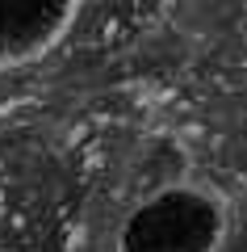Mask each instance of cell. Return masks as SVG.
Returning <instances> with one entry per match:
<instances>
[{"label":"cell","mask_w":247,"mask_h":252,"mask_svg":"<svg viewBox=\"0 0 247 252\" xmlns=\"http://www.w3.org/2000/svg\"><path fill=\"white\" fill-rule=\"evenodd\" d=\"M76 17L80 4L71 0H0V76L46 59Z\"/></svg>","instance_id":"cell-2"},{"label":"cell","mask_w":247,"mask_h":252,"mask_svg":"<svg viewBox=\"0 0 247 252\" xmlns=\"http://www.w3.org/2000/svg\"><path fill=\"white\" fill-rule=\"evenodd\" d=\"M230 231V202L205 181H172L134 202L113 231V252H218Z\"/></svg>","instance_id":"cell-1"}]
</instances>
